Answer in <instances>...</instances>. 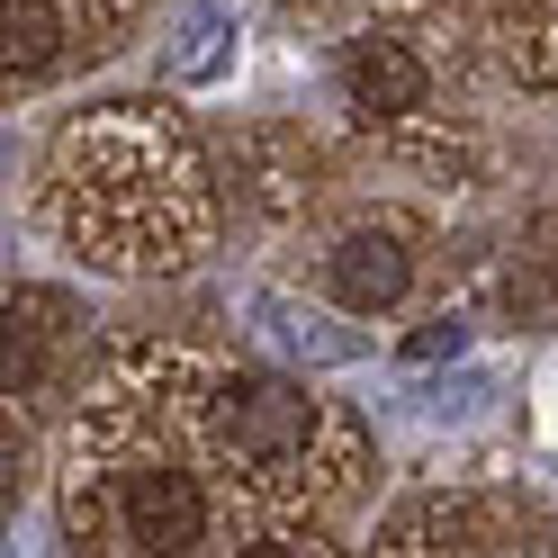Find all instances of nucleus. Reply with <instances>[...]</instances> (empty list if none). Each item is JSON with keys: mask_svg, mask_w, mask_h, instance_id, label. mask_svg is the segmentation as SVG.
Masks as SVG:
<instances>
[{"mask_svg": "<svg viewBox=\"0 0 558 558\" xmlns=\"http://www.w3.org/2000/svg\"><path fill=\"white\" fill-rule=\"evenodd\" d=\"M118 522L135 549H198L207 541V496L190 469H126L118 477Z\"/></svg>", "mask_w": 558, "mask_h": 558, "instance_id": "1", "label": "nucleus"}, {"mask_svg": "<svg viewBox=\"0 0 558 558\" xmlns=\"http://www.w3.org/2000/svg\"><path fill=\"white\" fill-rule=\"evenodd\" d=\"M306 433H316V405H306L298 388H279V378H234L226 388V441L243 450V460H298Z\"/></svg>", "mask_w": 558, "mask_h": 558, "instance_id": "2", "label": "nucleus"}, {"mask_svg": "<svg viewBox=\"0 0 558 558\" xmlns=\"http://www.w3.org/2000/svg\"><path fill=\"white\" fill-rule=\"evenodd\" d=\"M342 90H352L361 118H405V109H424V63L397 37H361L342 54Z\"/></svg>", "mask_w": 558, "mask_h": 558, "instance_id": "3", "label": "nucleus"}, {"mask_svg": "<svg viewBox=\"0 0 558 558\" xmlns=\"http://www.w3.org/2000/svg\"><path fill=\"white\" fill-rule=\"evenodd\" d=\"M405 279H414V262H405V243L397 234H352L333 253V298L352 306V316H378V306H397L405 298Z\"/></svg>", "mask_w": 558, "mask_h": 558, "instance_id": "4", "label": "nucleus"}, {"mask_svg": "<svg viewBox=\"0 0 558 558\" xmlns=\"http://www.w3.org/2000/svg\"><path fill=\"white\" fill-rule=\"evenodd\" d=\"M54 46H63L54 0H10V10H0V63H10V73H46Z\"/></svg>", "mask_w": 558, "mask_h": 558, "instance_id": "5", "label": "nucleus"}, {"mask_svg": "<svg viewBox=\"0 0 558 558\" xmlns=\"http://www.w3.org/2000/svg\"><path fill=\"white\" fill-rule=\"evenodd\" d=\"M217 63V10H198L190 19V46H181V73H207Z\"/></svg>", "mask_w": 558, "mask_h": 558, "instance_id": "6", "label": "nucleus"}, {"mask_svg": "<svg viewBox=\"0 0 558 558\" xmlns=\"http://www.w3.org/2000/svg\"><path fill=\"white\" fill-rule=\"evenodd\" d=\"M441 352H460V325H433V333L405 342V361H441Z\"/></svg>", "mask_w": 558, "mask_h": 558, "instance_id": "7", "label": "nucleus"}]
</instances>
